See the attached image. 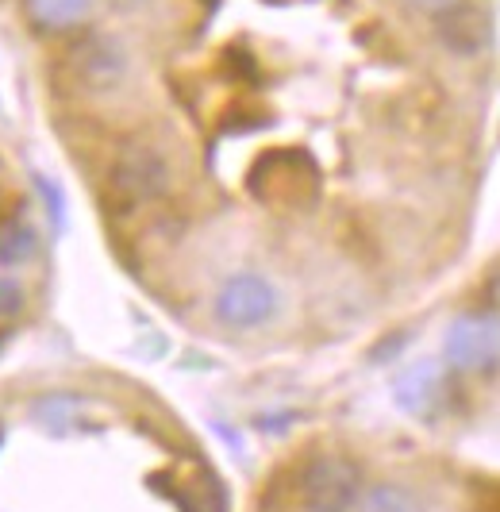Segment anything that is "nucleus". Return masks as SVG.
<instances>
[{"label":"nucleus","instance_id":"2eb2a0df","mask_svg":"<svg viewBox=\"0 0 500 512\" xmlns=\"http://www.w3.org/2000/svg\"><path fill=\"white\" fill-rule=\"evenodd\" d=\"M416 12H427V16H443V12H450V8H458L462 0H408Z\"/></svg>","mask_w":500,"mask_h":512},{"label":"nucleus","instance_id":"f257e3e1","mask_svg":"<svg viewBox=\"0 0 500 512\" xmlns=\"http://www.w3.org/2000/svg\"><path fill=\"white\" fill-rule=\"evenodd\" d=\"M316 189H320V170H316L312 154L293 151V147L262 154L250 170V193L266 205H308L316 197Z\"/></svg>","mask_w":500,"mask_h":512},{"label":"nucleus","instance_id":"4468645a","mask_svg":"<svg viewBox=\"0 0 500 512\" xmlns=\"http://www.w3.org/2000/svg\"><path fill=\"white\" fill-rule=\"evenodd\" d=\"M35 185H39V193L47 197L50 216H54V228H62V224H66V201H62V189L47 178H35Z\"/></svg>","mask_w":500,"mask_h":512},{"label":"nucleus","instance_id":"9b49d317","mask_svg":"<svg viewBox=\"0 0 500 512\" xmlns=\"http://www.w3.org/2000/svg\"><path fill=\"white\" fill-rule=\"evenodd\" d=\"M358 512H420V505L400 486H374L370 493H362Z\"/></svg>","mask_w":500,"mask_h":512},{"label":"nucleus","instance_id":"20e7f679","mask_svg":"<svg viewBox=\"0 0 500 512\" xmlns=\"http://www.w3.org/2000/svg\"><path fill=\"white\" fill-rule=\"evenodd\" d=\"M277 297L270 282H262L258 274H235L224 285L220 301H216V316L224 320L227 328H258L274 316Z\"/></svg>","mask_w":500,"mask_h":512},{"label":"nucleus","instance_id":"39448f33","mask_svg":"<svg viewBox=\"0 0 500 512\" xmlns=\"http://www.w3.org/2000/svg\"><path fill=\"white\" fill-rule=\"evenodd\" d=\"M447 359L458 370H493L497 366V316H462L447 332Z\"/></svg>","mask_w":500,"mask_h":512},{"label":"nucleus","instance_id":"f03ea898","mask_svg":"<svg viewBox=\"0 0 500 512\" xmlns=\"http://www.w3.org/2000/svg\"><path fill=\"white\" fill-rule=\"evenodd\" d=\"M108 189H112V201L120 208L150 205L170 189V166H166L158 147L127 143L124 151L116 154V162H112Z\"/></svg>","mask_w":500,"mask_h":512},{"label":"nucleus","instance_id":"6e6552de","mask_svg":"<svg viewBox=\"0 0 500 512\" xmlns=\"http://www.w3.org/2000/svg\"><path fill=\"white\" fill-rule=\"evenodd\" d=\"M443 393V374L435 362H416L397 378V405L412 416H427Z\"/></svg>","mask_w":500,"mask_h":512},{"label":"nucleus","instance_id":"f8f14e48","mask_svg":"<svg viewBox=\"0 0 500 512\" xmlns=\"http://www.w3.org/2000/svg\"><path fill=\"white\" fill-rule=\"evenodd\" d=\"M77 412H81V401L70 397V393H50L43 401H35V420L47 424V428H66V424H74Z\"/></svg>","mask_w":500,"mask_h":512},{"label":"nucleus","instance_id":"0eeeda50","mask_svg":"<svg viewBox=\"0 0 500 512\" xmlns=\"http://www.w3.org/2000/svg\"><path fill=\"white\" fill-rule=\"evenodd\" d=\"M439 35L454 54H477L489 43V20L477 12L470 0L439 16Z\"/></svg>","mask_w":500,"mask_h":512},{"label":"nucleus","instance_id":"7ed1b4c3","mask_svg":"<svg viewBox=\"0 0 500 512\" xmlns=\"http://www.w3.org/2000/svg\"><path fill=\"white\" fill-rule=\"evenodd\" d=\"M358 489H362V470L335 455L316 459L300 478V497L312 512H347L358 501Z\"/></svg>","mask_w":500,"mask_h":512},{"label":"nucleus","instance_id":"9d476101","mask_svg":"<svg viewBox=\"0 0 500 512\" xmlns=\"http://www.w3.org/2000/svg\"><path fill=\"white\" fill-rule=\"evenodd\" d=\"M35 247H39V239H35V231L27 228L24 220H12V224L0 228V266H4V270L31 262V258H35Z\"/></svg>","mask_w":500,"mask_h":512},{"label":"nucleus","instance_id":"1a4fd4ad","mask_svg":"<svg viewBox=\"0 0 500 512\" xmlns=\"http://www.w3.org/2000/svg\"><path fill=\"white\" fill-rule=\"evenodd\" d=\"M31 24L39 27H70L89 12V0H24Z\"/></svg>","mask_w":500,"mask_h":512},{"label":"nucleus","instance_id":"dca6fc26","mask_svg":"<svg viewBox=\"0 0 500 512\" xmlns=\"http://www.w3.org/2000/svg\"><path fill=\"white\" fill-rule=\"evenodd\" d=\"M4 335H8V332H4V328H0V343H4Z\"/></svg>","mask_w":500,"mask_h":512},{"label":"nucleus","instance_id":"ddd939ff","mask_svg":"<svg viewBox=\"0 0 500 512\" xmlns=\"http://www.w3.org/2000/svg\"><path fill=\"white\" fill-rule=\"evenodd\" d=\"M24 312V289L12 282H0V328L8 332V324Z\"/></svg>","mask_w":500,"mask_h":512},{"label":"nucleus","instance_id":"423d86ee","mask_svg":"<svg viewBox=\"0 0 500 512\" xmlns=\"http://www.w3.org/2000/svg\"><path fill=\"white\" fill-rule=\"evenodd\" d=\"M70 70H74V81L81 89L104 93V89H112V85L127 74V58L112 39L89 35V39L70 54Z\"/></svg>","mask_w":500,"mask_h":512}]
</instances>
